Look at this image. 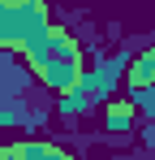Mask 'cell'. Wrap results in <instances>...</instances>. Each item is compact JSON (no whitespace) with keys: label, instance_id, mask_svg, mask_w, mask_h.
<instances>
[{"label":"cell","instance_id":"2","mask_svg":"<svg viewBox=\"0 0 155 160\" xmlns=\"http://www.w3.org/2000/svg\"><path fill=\"white\" fill-rule=\"evenodd\" d=\"M52 30L48 18V0H9L4 18H0V48L26 52L30 43H39Z\"/></svg>","mask_w":155,"mask_h":160},{"label":"cell","instance_id":"5","mask_svg":"<svg viewBox=\"0 0 155 160\" xmlns=\"http://www.w3.org/2000/svg\"><path fill=\"white\" fill-rule=\"evenodd\" d=\"M134 126V104L121 100V104H108V130H129Z\"/></svg>","mask_w":155,"mask_h":160},{"label":"cell","instance_id":"6","mask_svg":"<svg viewBox=\"0 0 155 160\" xmlns=\"http://www.w3.org/2000/svg\"><path fill=\"white\" fill-rule=\"evenodd\" d=\"M4 9H9V0H0V18H4Z\"/></svg>","mask_w":155,"mask_h":160},{"label":"cell","instance_id":"1","mask_svg":"<svg viewBox=\"0 0 155 160\" xmlns=\"http://www.w3.org/2000/svg\"><path fill=\"white\" fill-rule=\"evenodd\" d=\"M22 56H26V65H30V74L43 82V87H52V91H73L78 82H82V48L60 26H52Z\"/></svg>","mask_w":155,"mask_h":160},{"label":"cell","instance_id":"4","mask_svg":"<svg viewBox=\"0 0 155 160\" xmlns=\"http://www.w3.org/2000/svg\"><path fill=\"white\" fill-rule=\"evenodd\" d=\"M129 87H134V91L155 87V48H147V52L134 56V65H129Z\"/></svg>","mask_w":155,"mask_h":160},{"label":"cell","instance_id":"3","mask_svg":"<svg viewBox=\"0 0 155 160\" xmlns=\"http://www.w3.org/2000/svg\"><path fill=\"white\" fill-rule=\"evenodd\" d=\"M0 160H73V156L60 152V147H52V143H35V138H26V143H9V147H0Z\"/></svg>","mask_w":155,"mask_h":160}]
</instances>
